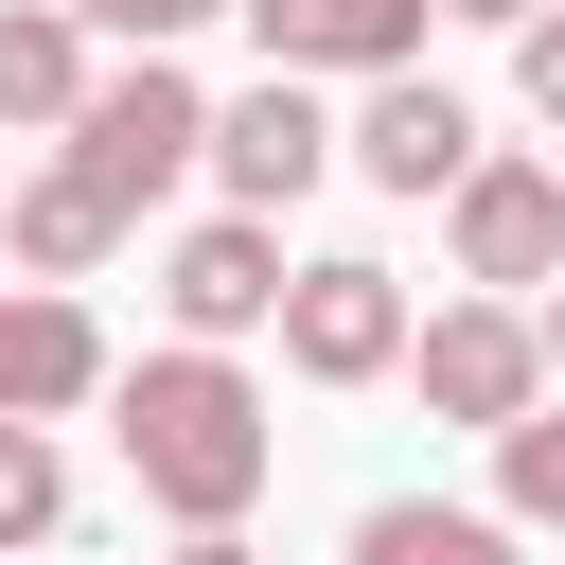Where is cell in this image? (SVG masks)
<instances>
[{
    "label": "cell",
    "mask_w": 565,
    "mask_h": 565,
    "mask_svg": "<svg viewBox=\"0 0 565 565\" xmlns=\"http://www.w3.org/2000/svg\"><path fill=\"white\" fill-rule=\"evenodd\" d=\"M388 371L424 388V424H477V441H494V424L547 388V335H530V300H494V282H477V300L406 318V353H388Z\"/></svg>",
    "instance_id": "obj_3"
},
{
    "label": "cell",
    "mask_w": 565,
    "mask_h": 565,
    "mask_svg": "<svg viewBox=\"0 0 565 565\" xmlns=\"http://www.w3.org/2000/svg\"><path fill=\"white\" fill-rule=\"evenodd\" d=\"M265 335H282L300 388H388V353H406V282L353 265V247H335V265H282V318H265Z\"/></svg>",
    "instance_id": "obj_5"
},
{
    "label": "cell",
    "mask_w": 565,
    "mask_h": 565,
    "mask_svg": "<svg viewBox=\"0 0 565 565\" xmlns=\"http://www.w3.org/2000/svg\"><path fill=\"white\" fill-rule=\"evenodd\" d=\"M71 88H88V18L71 0H0V124H71Z\"/></svg>",
    "instance_id": "obj_12"
},
{
    "label": "cell",
    "mask_w": 565,
    "mask_h": 565,
    "mask_svg": "<svg viewBox=\"0 0 565 565\" xmlns=\"http://www.w3.org/2000/svg\"><path fill=\"white\" fill-rule=\"evenodd\" d=\"M53 530H71V459H53V424L0 406V547H53Z\"/></svg>",
    "instance_id": "obj_15"
},
{
    "label": "cell",
    "mask_w": 565,
    "mask_h": 565,
    "mask_svg": "<svg viewBox=\"0 0 565 565\" xmlns=\"http://www.w3.org/2000/svg\"><path fill=\"white\" fill-rule=\"evenodd\" d=\"M530 335H547V388H565V265H547V318H530Z\"/></svg>",
    "instance_id": "obj_19"
},
{
    "label": "cell",
    "mask_w": 565,
    "mask_h": 565,
    "mask_svg": "<svg viewBox=\"0 0 565 565\" xmlns=\"http://www.w3.org/2000/svg\"><path fill=\"white\" fill-rule=\"evenodd\" d=\"M71 18H88V35H124V53H177V35H194V18H230V0H71Z\"/></svg>",
    "instance_id": "obj_17"
},
{
    "label": "cell",
    "mask_w": 565,
    "mask_h": 565,
    "mask_svg": "<svg viewBox=\"0 0 565 565\" xmlns=\"http://www.w3.org/2000/svg\"><path fill=\"white\" fill-rule=\"evenodd\" d=\"M494 512H530V530H565V388H530V406L494 424Z\"/></svg>",
    "instance_id": "obj_14"
},
{
    "label": "cell",
    "mask_w": 565,
    "mask_h": 565,
    "mask_svg": "<svg viewBox=\"0 0 565 565\" xmlns=\"http://www.w3.org/2000/svg\"><path fill=\"white\" fill-rule=\"evenodd\" d=\"M353 565H512V530L459 512V494H371L353 512Z\"/></svg>",
    "instance_id": "obj_13"
},
{
    "label": "cell",
    "mask_w": 565,
    "mask_h": 565,
    "mask_svg": "<svg viewBox=\"0 0 565 565\" xmlns=\"http://www.w3.org/2000/svg\"><path fill=\"white\" fill-rule=\"evenodd\" d=\"M88 388H106V318L71 282H0V406L18 424H71Z\"/></svg>",
    "instance_id": "obj_9"
},
{
    "label": "cell",
    "mask_w": 565,
    "mask_h": 565,
    "mask_svg": "<svg viewBox=\"0 0 565 565\" xmlns=\"http://www.w3.org/2000/svg\"><path fill=\"white\" fill-rule=\"evenodd\" d=\"M441 247H459V282H494V300H530L547 265H565V159H459L441 177Z\"/></svg>",
    "instance_id": "obj_4"
},
{
    "label": "cell",
    "mask_w": 565,
    "mask_h": 565,
    "mask_svg": "<svg viewBox=\"0 0 565 565\" xmlns=\"http://www.w3.org/2000/svg\"><path fill=\"white\" fill-rule=\"evenodd\" d=\"M212 177H230V212H300V194L335 177L318 71H265V88H230V106H212Z\"/></svg>",
    "instance_id": "obj_6"
},
{
    "label": "cell",
    "mask_w": 565,
    "mask_h": 565,
    "mask_svg": "<svg viewBox=\"0 0 565 565\" xmlns=\"http://www.w3.org/2000/svg\"><path fill=\"white\" fill-rule=\"evenodd\" d=\"M0 565H35V547H0Z\"/></svg>",
    "instance_id": "obj_21"
},
{
    "label": "cell",
    "mask_w": 565,
    "mask_h": 565,
    "mask_svg": "<svg viewBox=\"0 0 565 565\" xmlns=\"http://www.w3.org/2000/svg\"><path fill=\"white\" fill-rule=\"evenodd\" d=\"M177 565H265V547L247 530H177Z\"/></svg>",
    "instance_id": "obj_18"
},
{
    "label": "cell",
    "mask_w": 565,
    "mask_h": 565,
    "mask_svg": "<svg viewBox=\"0 0 565 565\" xmlns=\"http://www.w3.org/2000/svg\"><path fill=\"white\" fill-rule=\"evenodd\" d=\"M106 406V441H124V477L177 512V530H247V494H265V459H282V424H265V388L212 353V335H177V353H141V371H106L88 388Z\"/></svg>",
    "instance_id": "obj_1"
},
{
    "label": "cell",
    "mask_w": 565,
    "mask_h": 565,
    "mask_svg": "<svg viewBox=\"0 0 565 565\" xmlns=\"http://www.w3.org/2000/svg\"><path fill=\"white\" fill-rule=\"evenodd\" d=\"M230 18L265 35V71H353V88H371V71H406V53H424V18H441V0H230Z\"/></svg>",
    "instance_id": "obj_10"
},
{
    "label": "cell",
    "mask_w": 565,
    "mask_h": 565,
    "mask_svg": "<svg viewBox=\"0 0 565 565\" xmlns=\"http://www.w3.org/2000/svg\"><path fill=\"white\" fill-rule=\"evenodd\" d=\"M159 318L212 335V353L265 335V318H282V212H212V230H177V247H159Z\"/></svg>",
    "instance_id": "obj_7"
},
{
    "label": "cell",
    "mask_w": 565,
    "mask_h": 565,
    "mask_svg": "<svg viewBox=\"0 0 565 565\" xmlns=\"http://www.w3.org/2000/svg\"><path fill=\"white\" fill-rule=\"evenodd\" d=\"M335 159H353L371 194H441V177L477 159V106H459V88H441V71L406 53V71H371V106L335 124Z\"/></svg>",
    "instance_id": "obj_8"
},
{
    "label": "cell",
    "mask_w": 565,
    "mask_h": 565,
    "mask_svg": "<svg viewBox=\"0 0 565 565\" xmlns=\"http://www.w3.org/2000/svg\"><path fill=\"white\" fill-rule=\"evenodd\" d=\"M0 177H18V159H0Z\"/></svg>",
    "instance_id": "obj_22"
},
{
    "label": "cell",
    "mask_w": 565,
    "mask_h": 565,
    "mask_svg": "<svg viewBox=\"0 0 565 565\" xmlns=\"http://www.w3.org/2000/svg\"><path fill=\"white\" fill-rule=\"evenodd\" d=\"M512 88H530V124L565 141V0H530V18H512Z\"/></svg>",
    "instance_id": "obj_16"
},
{
    "label": "cell",
    "mask_w": 565,
    "mask_h": 565,
    "mask_svg": "<svg viewBox=\"0 0 565 565\" xmlns=\"http://www.w3.org/2000/svg\"><path fill=\"white\" fill-rule=\"evenodd\" d=\"M53 141H71V177H106V194L141 212V194H177V177L212 159V88H194L177 53H124V71H88V88H71V124H53Z\"/></svg>",
    "instance_id": "obj_2"
},
{
    "label": "cell",
    "mask_w": 565,
    "mask_h": 565,
    "mask_svg": "<svg viewBox=\"0 0 565 565\" xmlns=\"http://www.w3.org/2000/svg\"><path fill=\"white\" fill-rule=\"evenodd\" d=\"M124 230H141V212H124L106 177H71V159H53V177H0V247H18V282H88Z\"/></svg>",
    "instance_id": "obj_11"
},
{
    "label": "cell",
    "mask_w": 565,
    "mask_h": 565,
    "mask_svg": "<svg viewBox=\"0 0 565 565\" xmlns=\"http://www.w3.org/2000/svg\"><path fill=\"white\" fill-rule=\"evenodd\" d=\"M441 18H494V35H512V18H530V0H441Z\"/></svg>",
    "instance_id": "obj_20"
}]
</instances>
